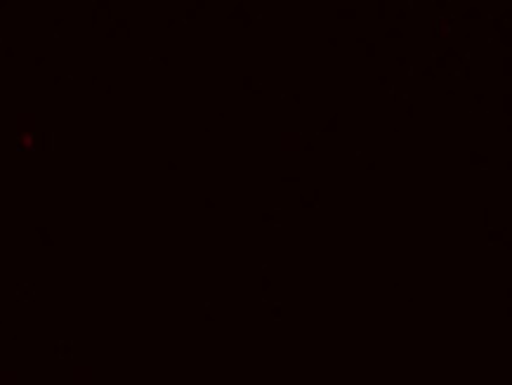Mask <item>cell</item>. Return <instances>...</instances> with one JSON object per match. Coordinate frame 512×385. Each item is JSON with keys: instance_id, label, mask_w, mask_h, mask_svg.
Wrapping results in <instances>:
<instances>
[]
</instances>
